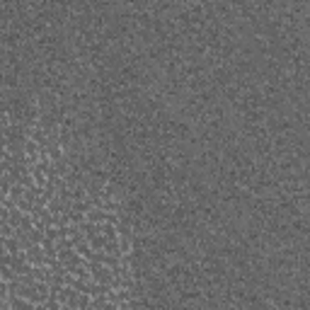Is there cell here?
I'll return each instance as SVG.
<instances>
[{"instance_id":"6da1fadb","label":"cell","mask_w":310,"mask_h":310,"mask_svg":"<svg viewBox=\"0 0 310 310\" xmlns=\"http://www.w3.org/2000/svg\"><path fill=\"white\" fill-rule=\"evenodd\" d=\"M114 269H109V266H102V264H95L92 266V279L97 281V284H102V286H107V284H111L114 281Z\"/></svg>"},{"instance_id":"7a4b0ae2","label":"cell","mask_w":310,"mask_h":310,"mask_svg":"<svg viewBox=\"0 0 310 310\" xmlns=\"http://www.w3.org/2000/svg\"><path fill=\"white\" fill-rule=\"evenodd\" d=\"M24 255H27V262L32 266H44V247L42 245H32Z\"/></svg>"},{"instance_id":"3957f363","label":"cell","mask_w":310,"mask_h":310,"mask_svg":"<svg viewBox=\"0 0 310 310\" xmlns=\"http://www.w3.org/2000/svg\"><path fill=\"white\" fill-rule=\"evenodd\" d=\"M85 218H88V223L100 225V223L107 221V211H104V209H95V206H92V209L88 211V216H85Z\"/></svg>"}]
</instances>
